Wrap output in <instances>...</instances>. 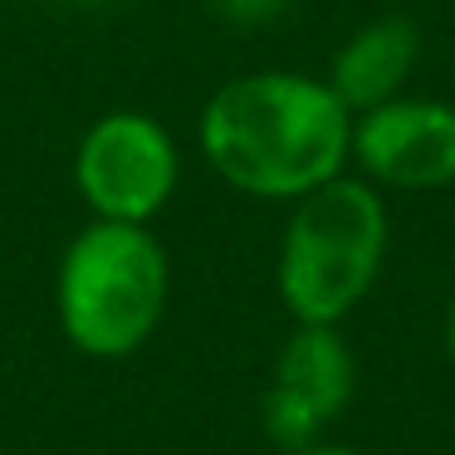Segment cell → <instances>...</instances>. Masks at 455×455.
<instances>
[{"instance_id": "cell-1", "label": "cell", "mask_w": 455, "mask_h": 455, "mask_svg": "<svg viewBox=\"0 0 455 455\" xmlns=\"http://www.w3.org/2000/svg\"><path fill=\"white\" fill-rule=\"evenodd\" d=\"M201 152L226 187L259 201H299L343 177L353 113L328 79L294 69L240 74L201 108Z\"/></svg>"}, {"instance_id": "cell-10", "label": "cell", "mask_w": 455, "mask_h": 455, "mask_svg": "<svg viewBox=\"0 0 455 455\" xmlns=\"http://www.w3.org/2000/svg\"><path fill=\"white\" fill-rule=\"evenodd\" d=\"M304 455H357V451H347V445H308Z\"/></svg>"}, {"instance_id": "cell-4", "label": "cell", "mask_w": 455, "mask_h": 455, "mask_svg": "<svg viewBox=\"0 0 455 455\" xmlns=\"http://www.w3.org/2000/svg\"><path fill=\"white\" fill-rule=\"evenodd\" d=\"M181 177V157L172 132L152 113L118 108L89 123L74 152V187L99 220L148 226L172 201Z\"/></svg>"}, {"instance_id": "cell-6", "label": "cell", "mask_w": 455, "mask_h": 455, "mask_svg": "<svg viewBox=\"0 0 455 455\" xmlns=\"http://www.w3.org/2000/svg\"><path fill=\"white\" fill-rule=\"evenodd\" d=\"M353 162L367 181L435 191L455 181V108L441 99H392L353 113Z\"/></svg>"}, {"instance_id": "cell-3", "label": "cell", "mask_w": 455, "mask_h": 455, "mask_svg": "<svg viewBox=\"0 0 455 455\" xmlns=\"http://www.w3.org/2000/svg\"><path fill=\"white\" fill-rule=\"evenodd\" d=\"M167 250L148 226L93 220L60 259V328L89 357H128L167 314Z\"/></svg>"}, {"instance_id": "cell-9", "label": "cell", "mask_w": 455, "mask_h": 455, "mask_svg": "<svg viewBox=\"0 0 455 455\" xmlns=\"http://www.w3.org/2000/svg\"><path fill=\"white\" fill-rule=\"evenodd\" d=\"M445 353L455 363V299H451V314H445Z\"/></svg>"}, {"instance_id": "cell-5", "label": "cell", "mask_w": 455, "mask_h": 455, "mask_svg": "<svg viewBox=\"0 0 455 455\" xmlns=\"http://www.w3.org/2000/svg\"><path fill=\"white\" fill-rule=\"evenodd\" d=\"M353 353L328 323H299L275 357V377L265 392V435L284 451L304 455L318 445V431L353 396Z\"/></svg>"}, {"instance_id": "cell-8", "label": "cell", "mask_w": 455, "mask_h": 455, "mask_svg": "<svg viewBox=\"0 0 455 455\" xmlns=\"http://www.w3.org/2000/svg\"><path fill=\"white\" fill-rule=\"evenodd\" d=\"M211 11L226 25H240V30H255V25H269L289 11V0H211Z\"/></svg>"}, {"instance_id": "cell-2", "label": "cell", "mask_w": 455, "mask_h": 455, "mask_svg": "<svg viewBox=\"0 0 455 455\" xmlns=\"http://www.w3.org/2000/svg\"><path fill=\"white\" fill-rule=\"evenodd\" d=\"M387 259V206L367 177H333L294 201L279 240V299L294 323L338 328Z\"/></svg>"}, {"instance_id": "cell-7", "label": "cell", "mask_w": 455, "mask_h": 455, "mask_svg": "<svg viewBox=\"0 0 455 455\" xmlns=\"http://www.w3.org/2000/svg\"><path fill=\"white\" fill-rule=\"evenodd\" d=\"M416 60H421V30L406 15H377L333 54L328 89L347 103V113H367L377 103L402 99Z\"/></svg>"}, {"instance_id": "cell-11", "label": "cell", "mask_w": 455, "mask_h": 455, "mask_svg": "<svg viewBox=\"0 0 455 455\" xmlns=\"http://www.w3.org/2000/svg\"><path fill=\"white\" fill-rule=\"evenodd\" d=\"M69 5H84V11H99V5H108V0H69Z\"/></svg>"}]
</instances>
